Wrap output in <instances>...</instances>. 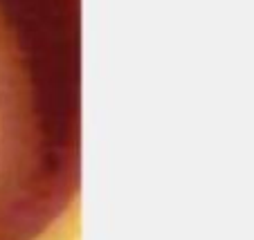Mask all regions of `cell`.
I'll list each match as a JSON object with an SVG mask.
<instances>
[{
    "label": "cell",
    "mask_w": 254,
    "mask_h": 240,
    "mask_svg": "<svg viewBox=\"0 0 254 240\" xmlns=\"http://www.w3.org/2000/svg\"><path fill=\"white\" fill-rule=\"evenodd\" d=\"M79 180V0H0V240L43 238Z\"/></svg>",
    "instance_id": "1"
}]
</instances>
